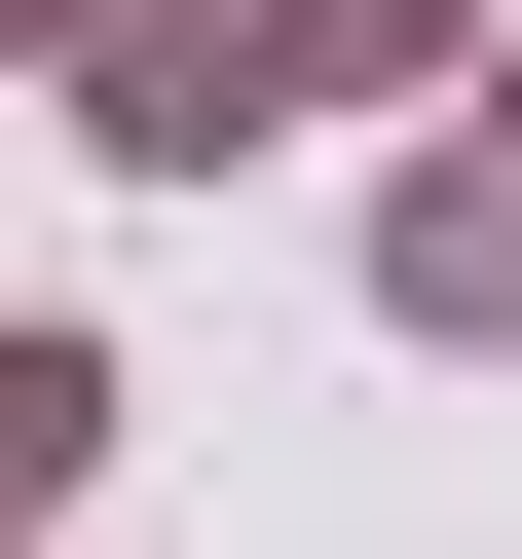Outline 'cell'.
I'll list each match as a JSON object with an SVG mask.
<instances>
[{
	"mask_svg": "<svg viewBox=\"0 0 522 559\" xmlns=\"http://www.w3.org/2000/svg\"><path fill=\"white\" fill-rule=\"evenodd\" d=\"M75 411H112L75 336H0V522H38V485H75Z\"/></svg>",
	"mask_w": 522,
	"mask_h": 559,
	"instance_id": "7a4b0ae2",
	"label": "cell"
},
{
	"mask_svg": "<svg viewBox=\"0 0 522 559\" xmlns=\"http://www.w3.org/2000/svg\"><path fill=\"white\" fill-rule=\"evenodd\" d=\"M0 38H38V0H0Z\"/></svg>",
	"mask_w": 522,
	"mask_h": 559,
	"instance_id": "3957f363",
	"label": "cell"
},
{
	"mask_svg": "<svg viewBox=\"0 0 522 559\" xmlns=\"http://www.w3.org/2000/svg\"><path fill=\"white\" fill-rule=\"evenodd\" d=\"M411 336H522V150H448V187H411Z\"/></svg>",
	"mask_w": 522,
	"mask_h": 559,
	"instance_id": "6da1fadb",
	"label": "cell"
}]
</instances>
